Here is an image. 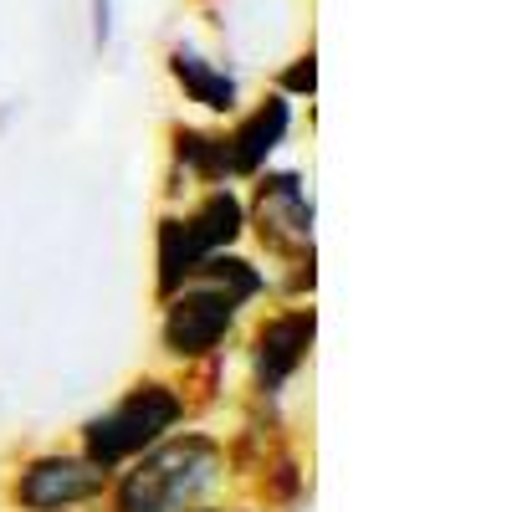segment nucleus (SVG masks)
<instances>
[{"instance_id": "nucleus-18", "label": "nucleus", "mask_w": 512, "mask_h": 512, "mask_svg": "<svg viewBox=\"0 0 512 512\" xmlns=\"http://www.w3.org/2000/svg\"><path fill=\"white\" fill-rule=\"evenodd\" d=\"M231 512H256V507H246V502H236V507H231Z\"/></svg>"}, {"instance_id": "nucleus-17", "label": "nucleus", "mask_w": 512, "mask_h": 512, "mask_svg": "<svg viewBox=\"0 0 512 512\" xmlns=\"http://www.w3.org/2000/svg\"><path fill=\"white\" fill-rule=\"evenodd\" d=\"M185 512H231L226 502H200V507H185Z\"/></svg>"}, {"instance_id": "nucleus-14", "label": "nucleus", "mask_w": 512, "mask_h": 512, "mask_svg": "<svg viewBox=\"0 0 512 512\" xmlns=\"http://www.w3.org/2000/svg\"><path fill=\"white\" fill-rule=\"evenodd\" d=\"M272 292H277V303H313V292H318V246L292 256V262H282L277 277H272Z\"/></svg>"}, {"instance_id": "nucleus-8", "label": "nucleus", "mask_w": 512, "mask_h": 512, "mask_svg": "<svg viewBox=\"0 0 512 512\" xmlns=\"http://www.w3.org/2000/svg\"><path fill=\"white\" fill-rule=\"evenodd\" d=\"M180 221H185V236L195 246V256L216 251H241L246 241V200L236 185H216V190H200L190 195V205H180Z\"/></svg>"}, {"instance_id": "nucleus-2", "label": "nucleus", "mask_w": 512, "mask_h": 512, "mask_svg": "<svg viewBox=\"0 0 512 512\" xmlns=\"http://www.w3.org/2000/svg\"><path fill=\"white\" fill-rule=\"evenodd\" d=\"M180 425H195V420L175 374H134L108 410L77 425V451L93 466H103V472H118L149 446H159L164 436H175Z\"/></svg>"}, {"instance_id": "nucleus-16", "label": "nucleus", "mask_w": 512, "mask_h": 512, "mask_svg": "<svg viewBox=\"0 0 512 512\" xmlns=\"http://www.w3.org/2000/svg\"><path fill=\"white\" fill-rule=\"evenodd\" d=\"M113 41V0H93V47L108 52Z\"/></svg>"}, {"instance_id": "nucleus-11", "label": "nucleus", "mask_w": 512, "mask_h": 512, "mask_svg": "<svg viewBox=\"0 0 512 512\" xmlns=\"http://www.w3.org/2000/svg\"><path fill=\"white\" fill-rule=\"evenodd\" d=\"M200 267V256L185 236L180 210H159V226H154V303L175 297Z\"/></svg>"}, {"instance_id": "nucleus-6", "label": "nucleus", "mask_w": 512, "mask_h": 512, "mask_svg": "<svg viewBox=\"0 0 512 512\" xmlns=\"http://www.w3.org/2000/svg\"><path fill=\"white\" fill-rule=\"evenodd\" d=\"M318 344L313 303H277L246 328V400H282L287 384L308 369Z\"/></svg>"}, {"instance_id": "nucleus-1", "label": "nucleus", "mask_w": 512, "mask_h": 512, "mask_svg": "<svg viewBox=\"0 0 512 512\" xmlns=\"http://www.w3.org/2000/svg\"><path fill=\"white\" fill-rule=\"evenodd\" d=\"M231 482L226 466V436L205 431V425H180L144 456L118 466L103 512H185L200 502H216Z\"/></svg>"}, {"instance_id": "nucleus-4", "label": "nucleus", "mask_w": 512, "mask_h": 512, "mask_svg": "<svg viewBox=\"0 0 512 512\" xmlns=\"http://www.w3.org/2000/svg\"><path fill=\"white\" fill-rule=\"evenodd\" d=\"M241 323H246V308L236 297H226L210 282H185L175 297L159 303V359L169 369H185L200 359L231 354Z\"/></svg>"}, {"instance_id": "nucleus-5", "label": "nucleus", "mask_w": 512, "mask_h": 512, "mask_svg": "<svg viewBox=\"0 0 512 512\" xmlns=\"http://www.w3.org/2000/svg\"><path fill=\"white\" fill-rule=\"evenodd\" d=\"M246 200V236L262 246V256L272 262H292V256L313 251V221H318V205L308 190V175L292 164H267L262 175H251V195Z\"/></svg>"}, {"instance_id": "nucleus-15", "label": "nucleus", "mask_w": 512, "mask_h": 512, "mask_svg": "<svg viewBox=\"0 0 512 512\" xmlns=\"http://www.w3.org/2000/svg\"><path fill=\"white\" fill-rule=\"evenodd\" d=\"M272 93H282L287 103H313V93H318V52H313V47L297 52V57L272 77Z\"/></svg>"}, {"instance_id": "nucleus-7", "label": "nucleus", "mask_w": 512, "mask_h": 512, "mask_svg": "<svg viewBox=\"0 0 512 512\" xmlns=\"http://www.w3.org/2000/svg\"><path fill=\"white\" fill-rule=\"evenodd\" d=\"M287 134H292V103H287L282 93H267L262 103H251L246 113H236L231 128H226L231 175H236V180L262 175V169L272 164V154L287 144Z\"/></svg>"}, {"instance_id": "nucleus-13", "label": "nucleus", "mask_w": 512, "mask_h": 512, "mask_svg": "<svg viewBox=\"0 0 512 512\" xmlns=\"http://www.w3.org/2000/svg\"><path fill=\"white\" fill-rule=\"evenodd\" d=\"M190 282H210V287H221L226 297H236L241 308H256L262 297L272 292V277L262 262H251V256L241 251H216V256H205V262L195 267Z\"/></svg>"}, {"instance_id": "nucleus-3", "label": "nucleus", "mask_w": 512, "mask_h": 512, "mask_svg": "<svg viewBox=\"0 0 512 512\" xmlns=\"http://www.w3.org/2000/svg\"><path fill=\"white\" fill-rule=\"evenodd\" d=\"M113 472L93 466L77 446H36L0 477V502L11 512H88L103 507Z\"/></svg>"}, {"instance_id": "nucleus-12", "label": "nucleus", "mask_w": 512, "mask_h": 512, "mask_svg": "<svg viewBox=\"0 0 512 512\" xmlns=\"http://www.w3.org/2000/svg\"><path fill=\"white\" fill-rule=\"evenodd\" d=\"M308 497V461L297 446L277 451L262 472L251 477V507L256 512H292V507H303Z\"/></svg>"}, {"instance_id": "nucleus-10", "label": "nucleus", "mask_w": 512, "mask_h": 512, "mask_svg": "<svg viewBox=\"0 0 512 512\" xmlns=\"http://www.w3.org/2000/svg\"><path fill=\"white\" fill-rule=\"evenodd\" d=\"M169 169L185 175V185L216 190V185H236L231 175V149H226V128H195V123H169Z\"/></svg>"}, {"instance_id": "nucleus-9", "label": "nucleus", "mask_w": 512, "mask_h": 512, "mask_svg": "<svg viewBox=\"0 0 512 512\" xmlns=\"http://www.w3.org/2000/svg\"><path fill=\"white\" fill-rule=\"evenodd\" d=\"M164 67H169V77H175V88L185 93V103L205 108L210 118H236L241 113V82H236V72H226L221 62H210V57H200L190 41H175L169 57H164Z\"/></svg>"}]
</instances>
